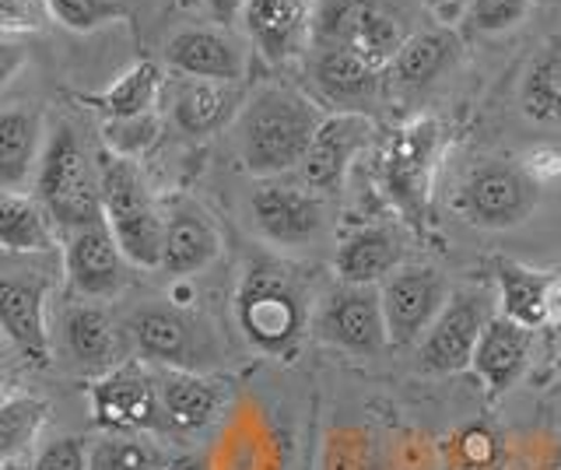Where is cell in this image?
Instances as JSON below:
<instances>
[{
	"mask_svg": "<svg viewBox=\"0 0 561 470\" xmlns=\"http://www.w3.org/2000/svg\"><path fill=\"white\" fill-rule=\"evenodd\" d=\"M312 309L309 277L288 260L256 256L242 267L232 312L245 344L263 358L291 362L302 352L306 334H312Z\"/></svg>",
	"mask_w": 561,
	"mask_h": 470,
	"instance_id": "6da1fadb",
	"label": "cell"
},
{
	"mask_svg": "<svg viewBox=\"0 0 561 470\" xmlns=\"http://www.w3.org/2000/svg\"><path fill=\"white\" fill-rule=\"evenodd\" d=\"M323 119L327 116L306 92L291 89V84H263L245 99L232 127L242 169L256 180L295 176Z\"/></svg>",
	"mask_w": 561,
	"mask_h": 470,
	"instance_id": "7a4b0ae2",
	"label": "cell"
},
{
	"mask_svg": "<svg viewBox=\"0 0 561 470\" xmlns=\"http://www.w3.org/2000/svg\"><path fill=\"white\" fill-rule=\"evenodd\" d=\"M446 134L435 116H414L386 137L379 154V183L393 211L421 232L432 211V186Z\"/></svg>",
	"mask_w": 561,
	"mask_h": 470,
	"instance_id": "3957f363",
	"label": "cell"
},
{
	"mask_svg": "<svg viewBox=\"0 0 561 470\" xmlns=\"http://www.w3.org/2000/svg\"><path fill=\"white\" fill-rule=\"evenodd\" d=\"M99 172H102V211L123 256H127L134 267L162 271L165 211L158 207L137 162L105 154L99 162Z\"/></svg>",
	"mask_w": 561,
	"mask_h": 470,
	"instance_id": "277c9868",
	"label": "cell"
},
{
	"mask_svg": "<svg viewBox=\"0 0 561 470\" xmlns=\"http://www.w3.org/2000/svg\"><path fill=\"white\" fill-rule=\"evenodd\" d=\"M35 197L57 221L60 232L105 218L102 172L81 134L70 124H57V130L49 134L39 172H35Z\"/></svg>",
	"mask_w": 561,
	"mask_h": 470,
	"instance_id": "5b68a950",
	"label": "cell"
},
{
	"mask_svg": "<svg viewBox=\"0 0 561 470\" xmlns=\"http://www.w3.org/2000/svg\"><path fill=\"white\" fill-rule=\"evenodd\" d=\"M123 337L134 344L140 362L158 369H190L207 372L210 362H218L215 334L175 302H145L127 312Z\"/></svg>",
	"mask_w": 561,
	"mask_h": 470,
	"instance_id": "8992f818",
	"label": "cell"
},
{
	"mask_svg": "<svg viewBox=\"0 0 561 470\" xmlns=\"http://www.w3.org/2000/svg\"><path fill=\"white\" fill-rule=\"evenodd\" d=\"M411 36L408 19L382 0H323L312 19V46L355 49L379 71H390Z\"/></svg>",
	"mask_w": 561,
	"mask_h": 470,
	"instance_id": "52a82bcc",
	"label": "cell"
},
{
	"mask_svg": "<svg viewBox=\"0 0 561 470\" xmlns=\"http://www.w3.org/2000/svg\"><path fill=\"white\" fill-rule=\"evenodd\" d=\"M88 411L102 432L113 435H158L169 432V417L158 393V372L145 362H119L116 369L88 382Z\"/></svg>",
	"mask_w": 561,
	"mask_h": 470,
	"instance_id": "ba28073f",
	"label": "cell"
},
{
	"mask_svg": "<svg viewBox=\"0 0 561 470\" xmlns=\"http://www.w3.org/2000/svg\"><path fill=\"white\" fill-rule=\"evenodd\" d=\"M499 317V295L488 285H463L449 295L446 309L417 344V369L428 376H453L473 365V352L488 323Z\"/></svg>",
	"mask_w": 561,
	"mask_h": 470,
	"instance_id": "9c48e42d",
	"label": "cell"
},
{
	"mask_svg": "<svg viewBox=\"0 0 561 470\" xmlns=\"http://www.w3.org/2000/svg\"><path fill=\"white\" fill-rule=\"evenodd\" d=\"M312 337L355 358H376L393 347L379 288L337 282L320 291L312 309Z\"/></svg>",
	"mask_w": 561,
	"mask_h": 470,
	"instance_id": "30bf717a",
	"label": "cell"
},
{
	"mask_svg": "<svg viewBox=\"0 0 561 470\" xmlns=\"http://www.w3.org/2000/svg\"><path fill=\"white\" fill-rule=\"evenodd\" d=\"M537 200H540V186L526 176V169L519 162L481 159L463 176L456 207H460V215L473 229L505 232L530 218L537 211Z\"/></svg>",
	"mask_w": 561,
	"mask_h": 470,
	"instance_id": "8fae6325",
	"label": "cell"
},
{
	"mask_svg": "<svg viewBox=\"0 0 561 470\" xmlns=\"http://www.w3.org/2000/svg\"><path fill=\"white\" fill-rule=\"evenodd\" d=\"M250 221L271 247H309L327 232V197L298 176L260 180L250 197Z\"/></svg>",
	"mask_w": 561,
	"mask_h": 470,
	"instance_id": "7c38bea8",
	"label": "cell"
},
{
	"mask_svg": "<svg viewBox=\"0 0 561 470\" xmlns=\"http://www.w3.org/2000/svg\"><path fill=\"white\" fill-rule=\"evenodd\" d=\"M386 330H390L393 347H417L421 337L428 334L438 312L449 302V282L446 274L432 264H403L397 274H390L379 285Z\"/></svg>",
	"mask_w": 561,
	"mask_h": 470,
	"instance_id": "4fadbf2b",
	"label": "cell"
},
{
	"mask_svg": "<svg viewBox=\"0 0 561 470\" xmlns=\"http://www.w3.org/2000/svg\"><path fill=\"white\" fill-rule=\"evenodd\" d=\"M64 236V267L67 282L81 299H113L127 285V264L119 242L110 229V221L95 218Z\"/></svg>",
	"mask_w": 561,
	"mask_h": 470,
	"instance_id": "5bb4252c",
	"label": "cell"
},
{
	"mask_svg": "<svg viewBox=\"0 0 561 470\" xmlns=\"http://www.w3.org/2000/svg\"><path fill=\"white\" fill-rule=\"evenodd\" d=\"M373 134H376V124L368 113H333V116H327L323 127L312 137V148L306 154L302 169H298L295 176L302 183H309L316 194L337 197L347 183L351 165H355V159L368 148Z\"/></svg>",
	"mask_w": 561,
	"mask_h": 470,
	"instance_id": "9a60e30c",
	"label": "cell"
},
{
	"mask_svg": "<svg viewBox=\"0 0 561 470\" xmlns=\"http://www.w3.org/2000/svg\"><path fill=\"white\" fill-rule=\"evenodd\" d=\"M46 299H49V282L39 271H8L4 282H0V323H4V337L32 365H49L53 355Z\"/></svg>",
	"mask_w": 561,
	"mask_h": 470,
	"instance_id": "2e32d148",
	"label": "cell"
},
{
	"mask_svg": "<svg viewBox=\"0 0 561 470\" xmlns=\"http://www.w3.org/2000/svg\"><path fill=\"white\" fill-rule=\"evenodd\" d=\"M162 57L169 71L180 78H197V81H228L242 84L245 78V49L228 28H210V25H190L172 32L165 39Z\"/></svg>",
	"mask_w": 561,
	"mask_h": 470,
	"instance_id": "e0dca14e",
	"label": "cell"
},
{
	"mask_svg": "<svg viewBox=\"0 0 561 470\" xmlns=\"http://www.w3.org/2000/svg\"><path fill=\"white\" fill-rule=\"evenodd\" d=\"M309 78L323 102L337 113H368L382 95L386 71L344 46H312Z\"/></svg>",
	"mask_w": 561,
	"mask_h": 470,
	"instance_id": "ac0fdd59",
	"label": "cell"
},
{
	"mask_svg": "<svg viewBox=\"0 0 561 470\" xmlns=\"http://www.w3.org/2000/svg\"><path fill=\"white\" fill-rule=\"evenodd\" d=\"M312 8L309 0H250L239 22L245 39L271 64H288L312 49Z\"/></svg>",
	"mask_w": 561,
	"mask_h": 470,
	"instance_id": "d6986e66",
	"label": "cell"
},
{
	"mask_svg": "<svg viewBox=\"0 0 561 470\" xmlns=\"http://www.w3.org/2000/svg\"><path fill=\"white\" fill-rule=\"evenodd\" d=\"M245 99L250 95L242 92V84L180 78L169 99V116L186 137H215L236 127Z\"/></svg>",
	"mask_w": 561,
	"mask_h": 470,
	"instance_id": "ffe728a7",
	"label": "cell"
},
{
	"mask_svg": "<svg viewBox=\"0 0 561 470\" xmlns=\"http://www.w3.org/2000/svg\"><path fill=\"white\" fill-rule=\"evenodd\" d=\"M60 341L67 358L92 379L127 362L123 358V326H116L110 312L95 302H75L64 309Z\"/></svg>",
	"mask_w": 561,
	"mask_h": 470,
	"instance_id": "44dd1931",
	"label": "cell"
},
{
	"mask_svg": "<svg viewBox=\"0 0 561 470\" xmlns=\"http://www.w3.org/2000/svg\"><path fill=\"white\" fill-rule=\"evenodd\" d=\"M408 264V242L393 225H362L341 239L333 253V274L344 285H382Z\"/></svg>",
	"mask_w": 561,
	"mask_h": 470,
	"instance_id": "7402d4cb",
	"label": "cell"
},
{
	"mask_svg": "<svg viewBox=\"0 0 561 470\" xmlns=\"http://www.w3.org/2000/svg\"><path fill=\"white\" fill-rule=\"evenodd\" d=\"M221 232L210 215L193 200H175L165 211V253L162 271L172 277H193L221 256Z\"/></svg>",
	"mask_w": 561,
	"mask_h": 470,
	"instance_id": "603a6c76",
	"label": "cell"
},
{
	"mask_svg": "<svg viewBox=\"0 0 561 470\" xmlns=\"http://www.w3.org/2000/svg\"><path fill=\"white\" fill-rule=\"evenodd\" d=\"M534 355V330L513 323L508 317H499L488 323L484 337L473 352V376L484 382L488 397H505L530 369Z\"/></svg>",
	"mask_w": 561,
	"mask_h": 470,
	"instance_id": "cb8c5ba5",
	"label": "cell"
},
{
	"mask_svg": "<svg viewBox=\"0 0 561 470\" xmlns=\"http://www.w3.org/2000/svg\"><path fill=\"white\" fill-rule=\"evenodd\" d=\"M46 116L35 102H8L0 113V190H18L39 172L46 151Z\"/></svg>",
	"mask_w": 561,
	"mask_h": 470,
	"instance_id": "d4e9b609",
	"label": "cell"
},
{
	"mask_svg": "<svg viewBox=\"0 0 561 470\" xmlns=\"http://www.w3.org/2000/svg\"><path fill=\"white\" fill-rule=\"evenodd\" d=\"M158 393L169 417V432H201L221 414L228 387L207 372L158 369Z\"/></svg>",
	"mask_w": 561,
	"mask_h": 470,
	"instance_id": "484cf974",
	"label": "cell"
},
{
	"mask_svg": "<svg viewBox=\"0 0 561 470\" xmlns=\"http://www.w3.org/2000/svg\"><path fill=\"white\" fill-rule=\"evenodd\" d=\"M491 282L499 295V312L526 330H540L548 323V299L554 277L548 271H534L513 256L491 260Z\"/></svg>",
	"mask_w": 561,
	"mask_h": 470,
	"instance_id": "4316f807",
	"label": "cell"
},
{
	"mask_svg": "<svg viewBox=\"0 0 561 470\" xmlns=\"http://www.w3.org/2000/svg\"><path fill=\"white\" fill-rule=\"evenodd\" d=\"M162 89H165L162 67H158L154 60H137L110 84V89L78 95V102L88 110L102 113L105 119H127V116L154 113Z\"/></svg>",
	"mask_w": 561,
	"mask_h": 470,
	"instance_id": "83f0119b",
	"label": "cell"
},
{
	"mask_svg": "<svg viewBox=\"0 0 561 470\" xmlns=\"http://www.w3.org/2000/svg\"><path fill=\"white\" fill-rule=\"evenodd\" d=\"M0 247L4 253H53L57 250V221L39 204V197L4 190L0 194Z\"/></svg>",
	"mask_w": 561,
	"mask_h": 470,
	"instance_id": "f1b7e54d",
	"label": "cell"
},
{
	"mask_svg": "<svg viewBox=\"0 0 561 470\" xmlns=\"http://www.w3.org/2000/svg\"><path fill=\"white\" fill-rule=\"evenodd\" d=\"M519 110L540 127H561V36L537 46L519 78Z\"/></svg>",
	"mask_w": 561,
	"mask_h": 470,
	"instance_id": "f546056e",
	"label": "cell"
},
{
	"mask_svg": "<svg viewBox=\"0 0 561 470\" xmlns=\"http://www.w3.org/2000/svg\"><path fill=\"white\" fill-rule=\"evenodd\" d=\"M456 57H460V39H456L453 32L446 28L414 32L397 54L390 78L400 89H428L435 78H443L449 71Z\"/></svg>",
	"mask_w": 561,
	"mask_h": 470,
	"instance_id": "4dcf8cb0",
	"label": "cell"
},
{
	"mask_svg": "<svg viewBox=\"0 0 561 470\" xmlns=\"http://www.w3.org/2000/svg\"><path fill=\"white\" fill-rule=\"evenodd\" d=\"M49 404L43 397L32 393H11L0 404V463L14 467L22 457H28V449L39 439V432L46 425Z\"/></svg>",
	"mask_w": 561,
	"mask_h": 470,
	"instance_id": "1f68e13d",
	"label": "cell"
},
{
	"mask_svg": "<svg viewBox=\"0 0 561 470\" xmlns=\"http://www.w3.org/2000/svg\"><path fill=\"white\" fill-rule=\"evenodd\" d=\"M169 460L148 435H113L88 449V470H169Z\"/></svg>",
	"mask_w": 561,
	"mask_h": 470,
	"instance_id": "d6a6232c",
	"label": "cell"
},
{
	"mask_svg": "<svg viewBox=\"0 0 561 470\" xmlns=\"http://www.w3.org/2000/svg\"><path fill=\"white\" fill-rule=\"evenodd\" d=\"M446 470H505L502 435L484 422L460 425L446 439Z\"/></svg>",
	"mask_w": 561,
	"mask_h": 470,
	"instance_id": "836d02e7",
	"label": "cell"
},
{
	"mask_svg": "<svg viewBox=\"0 0 561 470\" xmlns=\"http://www.w3.org/2000/svg\"><path fill=\"white\" fill-rule=\"evenodd\" d=\"M53 22L64 25L67 32H99L113 22H130V8L123 0H46Z\"/></svg>",
	"mask_w": 561,
	"mask_h": 470,
	"instance_id": "e575fe53",
	"label": "cell"
},
{
	"mask_svg": "<svg viewBox=\"0 0 561 470\" xmlns=\"http://www.w3.org/2000/svg\"><path fill=\"white\" fill-rule=\"evenodd\" d=\"M102 137H105V148H110V154L137 162L140 154H148L158 145V137H162V119H158V113L127 116V119H105Z\"/></svg>",
	"mask_w": 561,
	"mask_h": 470,
	"instance_id": "d590c367",
	"label": "cell"
},
{
	"mask_svg": "<svg viewBox=\"0 0 561 470\" xmlns=\"http://www.w3.org/2000/svg\"><path fill=\"white\" fill-rule=\"evenodd\" d=\"M534 0H470L463 11V32L467 36H502V32L523 25V19L530 14Z\"/></svg>",
	"mask_w": 561,
	"mask_h": 470,
	"instance_id": "8d00e7d4",
	"label": "cell"
},
{
	"mask_svg": "<svg viewBox=\"0 0 561 470\" xmlns=\"http://www.w3.org/2000/svg\"><path fill=\"white\" fill-rule=\"evenodd\" d=\"M53 22L46 0H0V36L8 43L35 36Z\"/></svg>",
	"mask_w": 561,
	"mask_h": 470,
	"instance_id": "74e56055",
	"label": "cell"
},
{
	"mask_svg": "<svg viewBox=\"0 0 561 470\" xmlns=\"http://www.w3.org/2000/svg\"><path fill=\"white\" fill-rule=\"evenodd\" d=\"M32 470H88V446L78 435H57L35 452Z\"/></svg>",
	"mask_w": 561,
	"mask_h": 470,
	"instance_id": "f35d334b",
	"label": "cell"
},
{
	"mask_svg": "<svg viewBox=\"0 0 561 470\" xmlns=\"http://www.w3.org/2000/svg\"><path fill=\"white\" fill-rule=\"evenodd\" d=\"M519 165L526 169V176H530L540 190L561 186V148L537 145V148H530V151L523 154Z\"/></svg>",
	"mask_w": 561,
	"mask_h": 470,
	"instance_id": "ab89813d",
	"label": "cell"
},
{
	"mask_svg": "<svg viewBox=\"0 0 561 470\" xmlns=\"http://www.w3.org/2000/svg\"><path fill=\"white\" fill-rule=\"evenodd\" d=\"M245 4H250V0H204V8L210 11L215 22H239Z\"/></svg>",
	"mask_w": 561,
	"mask_h": 470,
	"instance_id": "60d3db41",
	"label": "cell"
},
{
	"mask_svg": "<svg viewBox=\"0 0 561 470\" xmlns=\"http://www.w3.org/2000/svg\"><path fill=\"white\" fill-rule=\"evenodd\" d=\"M169 470H210V467L204 457H197V452H175L169 460Z\"/></svg>",
	"mask_w": 561,
	"mask_h": 470,
	"instance_id": "b9f144b4",
	"label": "cell"
},
{
	"mask_svg": "<svg viewBox=\"0 0 561 470\" xmlns=\"http://www.w3.org/2000/svg\"><path fill=\"white\" fill-rule=\"evenodd\" d=\"M548 323H558L561 326V282H558V277H554L551 299H548Z\"/></svg>",
	"mask_w": 561,
	"mask_h": 470,
	"instance_id": "7bdbcfd3",
	"label": "cell"
},
{
	"mask_svg": "<svg viewBox=\"0 0 561 470\" xmlns=\"http://www.w3.org/2000/svg\"><path fill=\"white\" fill-rule=\"evenodd\" d=\"M540 470H561V443H554L548 449V457L540 460Z\"/></svg>",
	"mask_w": 561,
	"mask_h": 470,
	"instance_id": "ee69618b",
	"label": "cell"
},
{
	"mask_svg": "<svg viewBox=\"0 0 561 470\" xmlns=\"http://www.w3.org/2000/svg\"><path fill=\"white\" fill-rule=\"evenodd\" d=\"M197 4H204V0H180V8H197Z\"/></svg>",
	"mask_w": 561,
	"mask_h": 470,
	"instance_id": "f6af8a7d",
	"label": "cell"
}]
</instances>
